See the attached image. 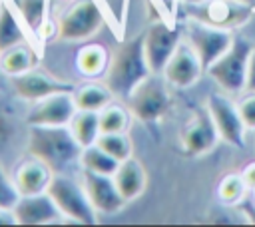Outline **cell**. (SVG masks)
Listing matches in <instances>:
<instances>
[{
    "label": "cell",
    "instance_id": "obj_1",
    "mask_svg": "<svg viewBox=\"0 0 255 227\" xmlns=\"http://www.w3.org/2000/svg\"><path fill=\"white\" fill-rule=\"evenodd\" d=\"M82 145L72 135L70 127L28 125L26 155L36 157L52 169V173H72L80 169Z\"/></svg>",
    "mask_w": 255,
    "mask_h": 227
},
{
    "label": "cell",
    "instance_id": "obj_2",
    "mask_svg": "<svg viewBox=\"0 0 255 227\" xmlns=\"http://www.w3.org/2000/svg\"><path fill=\"white\" fill-rule=\"evenodd\" d=\"M149 74L151 70L145 60L143 32H141L135 38H128L118 44V48L112 52L104 82L116 98L126 100Z\"/></svg>",
    "mask_w": 255,
    "mask_h": 227
},
{
    "label": "cell",
    "instance_id": "obj_3",
    "mask_svg": "<svg viewBox=\"0 0 255 227\" xmlns=\"http://www.w3.org/2000/svg\"><path fill=\"white\" fill-rule=\"evenodd\" d=\"M46 193L52 197V201L60 209L64 221L84 223V225L98 223V211L88 199V193L80 181V175L54 173Z\"/></svg>",
    "mask_w": 255,
    "mask_h": 227
},
{
    "label": "cell",
    "instance_id": "obj_4",
    "mask_svg": "<svg viewBox=\"0 0 255 227\" xmlns=\"http://www.w3.org/2000/svg\"><path fill=\"white\" fill-rule=\"evenodd\" d=\"M251 52H253L251 44L245 38L235 36L229 50L221 58H217L205 70V74H209V78L217 84L219 90H223V94H227L231 98L243 96L247 92Z\"/></svg>",
    "mask_w": 255,
    "mask_h": 227
},
{
    "label": "cell",
    "instance_id": "obj_5",
    "mask_svg": "<svg viewBox=\"0 0 255 227\" xmlns=\"http://www.w3.org/2000/svg\"><path fill=\"white\" fill-rule=\"evenodd\" d=\"M104 26V14L96 0H72L56 18V42L84 44Z\"/></svg>",
    "mask_w": 255,
    "mask_h": 227
},
{
    "label": "cell",
    "instance_id": "obj_6",
    "mask_svg": "<svg viewBox=\"0 0 255 227\" xmlns=\"http://www.w3.org/2000/svg\"><path fill=\"white\" fill-rule=\"evenodd\" d=\"M181 26H183V40L195 50L205 70L229 50L235 38L231 28L215 26L191 16H187Z\"/></svg>",
    "mask_w": 255,
    "mask_h": 227
},
{
    "label": "cell",
    "instance_id": "obj_7",
    "mask_svg": "<svg viewBox=\"0 0 255 227\" xmlns=\"http://www.w3.org/2000/svg\"><path fill=\"white\" fill-rule=\"evenodd\" d=\"M126 106L129 108L131 115L143 123L159 121L171 106L169 84L163 80L161 74H149L128 98Z\"/></svg>",
    "mask_w": 255,
    "mask_h": 227
},
{
    "label": "cell",
    "instance_id": "obj_8",
    "mask_svg": "<svg viewBox=\"0 0 255 227\" xmlns=\"http://www.w3.org/2000/svg\"><path fill=\"white\" fill-rule=\"evenodd\" d=\"M181 40L183 26L179 24H167L165 20H157L147 26V30L143 32V50L151 74L163 72L167 60L173 56Z\"/></svg>",
    "mask_w": 255,
    "mask_h": 227
},
{
    "label": "cell",
    "instance_id": "obj_9",
    "mask_svg": "<svg viewBox=\"0 0 255 227\" xmlns=\"http://www.w3.org/2000/svg\"><path fill=\"white\" fill-rule=\"evenodd\" d=\"M205 108L219 131V137L229 145L243 147L249 129L243 123L237 102L227 94H209Z\"/></svg>",
    "mask_w": 255,
    "mask_h": 227
},
{
    "label": "cell",
    "instance_id": "obj_10",
    "mask_svg": "<svg viewBox=\"0 0 255 227\" xmlns=\"http://www.w3.org/2000/svg\"><path fill=\"white\" fill-rule=\"evenodd\" d=\"M76 112H78V106L74 102V94L58 92V94H52L38 102L28 104L24 121H26V125L64 127V125H70Z\"/></svg>",
    "mask_w": 255,
    "mask_h": 227
},
{
    "label": "cell",
    "instance_id": "obj_11",
    "mask_svg": "<svg viewBox=\"0 0 255 227\" xmlns=\"http://www.w3.org/2000/svg\"><path fill=\"white\" fill-rule=\"evenodd\" d=\"M10 88L18 100L32 104V102H38L46 96L58 94V92H72L76 86L72 82L60 80L54 74L44 72L36 66L34 70H30L26 74L10 78Z\"/></svg>",
    "mask_w": 255,
    "mask_h": 227
},
{
    "label": "cell",
    "instance_id": "obj_12",
    "mask_svg": "<svg viewBox=\"0 0 255 227\" xmlns=\"http://www.w3.org/2000/svg\"><path fill=\"white\" fill-rule=\"evenodd\" d=\"M203 74H205V68H203L199 56L185 40H181V44L177 46V50L167 60V64L161 72L163 80L173 90H187V88L195 86Z\"/></svg>",
    "mask_w": 255,
    "mask_h": 227
},
{
    "label": "cell",
    "instance_id": "obj_13",
    "mask_svg": "<svg viewBox=\"0 0 255 227\" xmlns=\"http://www.w3.org/2000/svg\"><path fill=\"white\" fill-rule=\"evenodd\" d=\"M78 175L98 215H116L128 205V201L118 191L112 175H98L82 169H78Z\"/></svg>",
    "mask_w": 255,
    "mask_h": 227
},
{
    "label": "cell",
    "instance_id": "obj_14",
    "mask_svg": "<svg viewBox=\"0 0 255 227\" xmlns=\"http://www.w3.org/2000/svg\"><path fill=\"white\" fill-rule=\"evenodd\" d=\"M219 131L205 110H197L181 129V147L187 155H205L219 143Z\"/></svg>",
    "mask_w": 255,
    "mask_h": 227
},
{
    "label": "cell",
    "instance_id": "obj_15",
    "mask_svg": "<svg viewBox=\"0 0 255 227\" xmlns=\"http://www.w3.org/2000/svg\"><path fill=\"white\" fill-rule=\"evenodd\" d=\"M12 213L16 217V225H48L64 221L60 209L46 191L36 195H20L12 207Z\"/></svg>",
    "mask_w": 255,
    "mask_h": 227
},
{
    "label": "cell",
    "instance_id": "obj_16",
    "mask_svg": "<svg viewBox=\"0 0 255 227\" xmlns=\"http://www.w3.org/2000/svg\"><path fill=\"white\" fill-rule=\"evenodd\" d=\"M249 12L251 6L233 0H203L199 4H191V12H187V16L205 20L215 26L233 28L239 26L245 18H249Z\"/></svg>",
    "mask_w": 255,
    "mask_h": 227
},
{
    "label": "cell",
    "instance_id": "obj_17",
    "mask_svg": "<svg viewBox=\"0 0 255 227\" xmlns=\"http://www.w3.org/2000/svg\"><path fill=\"white\" fill-rule=\"evenodd\" d=\"M52 175L54 173L48 165H44L36 157L28 155L26 159H22L14 167L12 181H14L20 195H36V193H44L48 189V183H50Z\"/></svg>",
    "mask_w": 255,
    "mask_h": 227
},
{
    "label": "cell",
    "instance_id": "obj_18",
    "mask_svg": "<svg viewBox=\"0 0 255 227\" xmlns=\"http://www.w3.org/2000/svg\"><path fill=\"white\" fill-rule=\"evenodd\" d=\"M110 50L100 44V42H84L80 44V48L76 50L74 56V66L78 76L86 78V80H104L108 66H110Z\"/></svg>",
    "mask_w": 255,
    "mask_h": 227
},
{
    "label": "cell",
    "instance_id": "obj_19",
    "mask_svg": "<svg viewBox=\"0 0 255 227\" xmlns=\"http://www.w3.org/2000/svg\"><path fill=\"white\" fill-rule=\"evenodd\" d=\"M30 34H32V30L22 20L14 2L12 0H0V54L12 46L28 42ZM28 44H32V42H28Z\"/></svg>",
    "mask_w": 255,
    "mask_h": 227
},
{
    "label": "cell",
    "instance_id": "obj_20",
    "mask_svg": "<svg viewBox=\"0 0 255 227\" xmlns=\"http://www.w3.org/2000/svg\"><path fill=\"white\" fill-rule=\"evenodd\" d=\"M112 177H114V183H116L118 191L122 193V197H124L128 203L135 201V199L145 191V185H147L145 167H143L141 161H137L133 155H131L129 159L122 161Z\"/></svg>",
    "mask_w": 255,
    "mask_h": 227
},
{
    "label": "cell",
    "instance_id": "obj_21",
    "mask_svg": "<svg viewBox=\"0 0 255 227\" xmlns=\"http://www.w3.org/2000/svg\"><path fill=\"white\" fill-rule=\"evenodd\" d=\"M74 102L78 106V110L82 112H102L108 104H112L116 100V96L112 94V90L106 86V82L102 80H86L84 84H78L74 90Z\"/></svg>",
    "mask_w": 255,
    "mask_h": 227
},
{
    "label": "cell",
    "instance_id": "obj_22",
    "mask_svg": "<svg viewBox=\"0 0 255 227\" xmlns=\"http://www.w3.org/2000/svg\"><path fill=\"white\" fill-rule=\"evenodd\" d=\"M38 58H40L38 48L30 46L28 42L12 46L0 54V72L6 74L8 78L26 74L38 66V62H40Z\"/></svg>",
    "mask_w": 255,
    "mask_h": 227
},
{
    "label": "cell",
    "instance_id": "obj_23",
    "mask_svg": "<svg viewBox=\"0 0 255 227\" xmlns=\"http://www.w3.org/2000/svg\"><path fill=\"white\" fill-rule=\"evenodd\" d=\"M98 117H100V133H128L133 115L128 106H122L114 100L102 112H98Z\"/></svg>",
    "mask_w": 255,
    "mask_h": 227
},
{
    "label": "cell",
    "instance_id": "obj_24",
    "mask_svg": "<svg viewBox=\"0 0 255 227\" xmlns=\"http://www.w3.org/2000/svg\"><path fill=\"white\" fill-rule=\"evenodd\" d=\"M120 161H116L110 153H106L100 145H88L80 153V169L98 173V175H114Z\"/></svg>",
    "mask_w": 255,
    "mask_h": 227
},
{
    "label": "cell",
    "instance_id": "obj_25",
    "mask_svg": "<svg viewBox=\"0 0 255 227\" xmlns=\"http://www.w3.org/2000/svg\"><path fill=\"white\" fill-rule=\"evenodd\" d=\"M68 127H70L72 135L76 137V141L84 149V147L96 143V139L100 135V117H98L96 112H82V110H78Z\"/></svg>",
    "mask_w": 255,
    "mask_h": 227
},
{
    "label": "cell",
    "instance_id": "obj_26",
    "mask_svg": "<svg viewBox=\"0 0 255 227\" xmlns=\"http://www.w3.org/2000/svg\"><path fill=\"white\" fill-rule=\"evenodd\" d=\"M249 193V187L247 183L243 181L241 173H227L221 177V181L217 183V189H215V195L219 199V203L223 205H239L241 201H245Z\"/></svg>",
    "mask_w": 255,
    "mask_h": 227
},
{
    "label": "cell",
    "instance_id": "obj_27",
    "mask_svg": "<svg viewBox=\"0 0 255 227\" xmlns=\"http://www.w3.org/2000/svg\"><path fill=\"white\" fill-rule=\"evenodd\" d=\"M12 2L36 38V30L50 18V0H12Z\"/></svg>",
    "mask_w": 255,
    "mask_h": 227
},
{
    "label": "cell",
    "instance_id": "obj_28",
    "mask_svg": "<svg viewBox=\"0 0 255 227\" xmlns=\"http://www.w3.org/2000/svg\"><path fill=\"white\" fill-rule=\"evenodd\" d=\"M96 145H100L106 153H110L116 161H126L133 153V145L128 133H100L96 139Z\"/></svg>",
    "mask_w": 255,
    "mask_h": 227
},
{
    "label": "cell",
    "instance_id": "obj_29",
    "mask_svg": "<svg viewBox=\"0 0 255 227\" xmlns=\"http://www.w3.org/2000/svg\"><path fill=\"white\" fill-rule=\"evenodd\" d=\"M18 197H20V193H18L14 181H12V175H8L0 165V207L2 209H12L18 201Z\"/></svg>",
    "mask_w": 255,
    "mask_h": 227
},
{
    "label": "cell",
    "instance_id": "obj_30",
    "mask_svg": "<svg viewBox=\"0 0 255 227\" xmlns=\"http://www.w3.org/2000/svg\"><path fill=\"white\" fill-rule=\"evenodd\" d=\"M237 108H239L245 127L249 131H255V92H245L237 100Z\"/></svg>",
    "mask_w": 255,
    "mask_h": 227
},
{
    "label": "cell",
    "instance_id": "obj_31",
    "mask_svg": "<svg viewBox=\"0 0 255 227\" xmlns=\"http://www.w3.org/2000/svg\"><path fill=\"white\" fill-rule=\"evenodd\" d=\"M14 137V123L10 117L0 114V151H4Z\"/></svg>",
    "mask_w": 255,
    "mask_h": 227
},
{
    "label": "cell",
    "instance_id": "obj_32",
    "mask_svg": "<svg viewBox=\"0 0 255 227\" xmlns=\"http://www.w3.org/2000/svg\"><path fill=\"white\" fill-rule=\"evenodd\" d=\"M239 173H241L243 181L247 183V187H249V189H253V187H255V161L247 163V165H245V167H243Z\"/></svg>",
    "mask_w": 255,
    "mask_h": 227
},
{
    "label": "cell",
    "instance_id": "obj_33",
    "mask_svg": "<svg viewBox=\"0 0 255 227\" xmlns=\"http://www.w3.org/2000/svg\"><path fill=\"white\" fill-rule=\"evenodd\" d=\"M247 92H255V48L249 60V76H247Z\"/></svg>",
    "mask_w": 255,
    "mask_h": 227
},
{
    "label": "cell",
    "instance_id": "obj_34",
    "mask_svg": "<svg viewBox=\"0 0 255 227\" xmlns=\"http://www.w3.org/2000/svg\"><path fill=\"white\" fill-rule=\"evenodd\" d=\"M0 225H16V217L12 209H2L0 207Z\"/></svg>",
    "mask_w": 255,
    "mask_h": 227
},
{
    "label": "cell",
    "instance_id": "obj_35",
    "mask_svg": "<svg viewBox=\"0 0 255 227\" xmlns=\"http://www.w3.org/2000/svg\"><path fill=\"white\" fill-rule=\"evenodd\" d=\"M233 2H239V4H247V6H255V0H233Z\"/></svg>",
    "mask_w": 255,
    "mask_h": 227
},
{
    "label": "cell",
    "instance_id": "obj_36",
    "mask_svg": "<svg viewBox=\"0 0 255 227\" xmlns=\"http://www.w3.org/2000/svg\"><path fill=\"white\" fill-rule=\"evenodd\" d=\"M249 199H251V205L255 207V187H253V189H249Z\"/></svg>",
    "mask_w": 255,
    "mask_h": 227
},
{
    "label": "cell",
    "instance_id": "obj_37",
    "mask_svg": "<svg viewBox=\"0 0 255 227\" xmlns=\"http://www.w3.org/2000/svg\"><path fill=\"white\" fill-rule=\"evenodd\" d=\"M60 2H68V0H60Z\"/></svg>",
    "mask_w": 255,
    "mask_h": 227
}]
</instances>
